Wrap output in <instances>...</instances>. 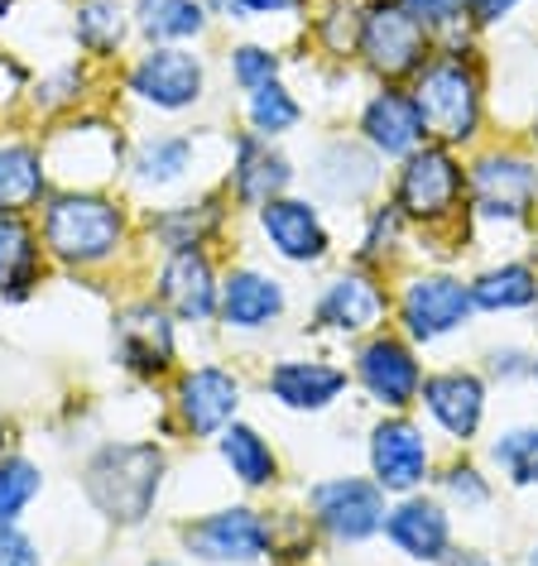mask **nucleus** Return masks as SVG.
<instances>
[{"label":"nucleus","mask_w":538,"mask_h":566,"mask_svg":"<svg viewBox=\"0 0 538 566\" xmlns=\"http://www.w3.org/2000/svg\"><path fill=\"white\" fill-rule=\"evenodd\" d=\"M408 96H414L423 135L433 145H476L480 120H486V77H480V59L472 44H457V39L437 44V53L408 82Z\"/></svg>","instance_id":"obj_1"},{"label":"nucleus","mask_w":538,"mask_h":566,"mask_svg":"<svg viewBox=\"0 0 538 566\" xmlns=\"http://www.w3.org/2000/svg\"><path fill=\"white\" fill-rule=\"evenodd\" d=\"M390 207L404 217V226H414L423 235L462 226L472 217V192H466V164L457 159V149L423 139V145L394 168Z\"/></svg>","instance_id":"obj_2"},{"label":"nucleus","mask_w":538,"mask_h":566,"mask_svg":"<svg viewBox=\"0 0 538 566\" xmlns=\"http://www.w3.org/2000/svg\"><path fill=\"white\" fill-rule=\"evenodd\" d=\"M125 240V211L96 188H68L44 207V250L63 264H106Z\"/></svg>","instance_id":"obj_3"},{"label":"nucleus","mask_w":538,"mask_h":566,"mask_svg":"<svg viewBox=\"0 0 538 566\" xmlns=\"http://www.w3.org/2000/svg\"><path fill=\"white\" fill-rule=\"evenodd\" d=\"M87 500L102 509L111 523L135 528L149 518L164 485V451L149 442H106L87 461Z\"/></svg>","instance_id":"obj_4"},{"label":"nucleus","mask_w":538,"mask_h":566,"mask_svg":"<svg viewBox=\"0 0 538 566\" xmlns=\"http://www.w3.org/2000/svg\"><path fill=\"white\" fill-rule=\"evenodd\" d=\"M437 53V39L408 15L400 0H365L361 6V39H356V59L365 63L380 87L394 82H414L418 67Z\"/></svg>","instance_id":"obj_5"},{"label":"nucleus","mask_w":538,"mask_h":566,"mask_svg":"<svg viewBox=\"0 0 538 566\" xmlns=\"http://www.w3.org/2000/svg\"><path fill=\"white\" fill-rule=\"evenodd\" d=\"M394 317H400V332L414 346L447 342L462 327H472V317H476L472 283L457 279L452 269H418L394 293Z\"/></svg>","instance_id":"obj_6"},{"label":"nucleus","mask_w":538,"mask_h":566,"mask_svg":"<svg viewBox=\"0 0 538 566\" xmlns=\"http://www.w3.org/2000/svg\"><path fill=\"white\" fill-rule=\"evenodd\" d=\"M472 217L486 226H519L538 207V164L519 149H480L466 164Z\"/></svg>","instance_id":"obj_7"},{"label":"nucleus","mask_w":538,"mask_h":566,"mask_svg":"<svg viewBox=\"0 0 538 566\" xmlns=\"http://www.w3.org/2000/svg\"><path fill=\"white\" fill-rule=\"evenodd\" d=\"M390 500L371 475H332L308 490V523L337 547H361L385 533Z\"/></svg>","instance_id":"obj_8"},{"label":"nucleus","mask_w":538,"mask_h":566,"mask_svg":"<svg viewBox=\"0 0 538 566\" xmlns=\"http://www.w3.org/2000/svg\"><path fill=\"white\" fill-rule=\"evenodd\" d=\"M351 379L361 385V394L385 413H408L418 408L423 394V360L418 346L408 342L404 332L380 327L365 342H356V356H351Z\"/></svg>","instance_id":"obj_9"},{"label":"nucleus","mask_w":538,"mask_h":566,"mask_svg":"<svg viewBox=\"0 0 538 566\" xmlns=\"http://www.w3.org/2000/svg\"><path fill=\"white\" fill-rule=\"evenodd\" d=\"M183 547H188L193 562L207 566H250L275 552V518H265L260 509L250 504H231L217 509L207 518H193L178 528Z\"/></svg>","instance_id":"obj_10"},{"label":"nucleus","mask_w":538,"mask_h":566,"mask_svg":"<svg viewBox=\"0 0 538 566\" xmlns=\"http://www.w3.org/2000/svg\"><path fill=\"white\" fill-rule=\"evenodd\" d=\"M390 313H394V298H390L385 279H380L375 269L351 264L337 279H328V289L318 293L313 327L346 336V342H365L371 332L390 327Z\"/></svg>","instance_id":"obj_11"},{"label":"nucleus","mask_w":538,"mask_h":566,"mask_svg":"<svg viewBox=\"0 0 538 566\" xmlns=\"http://www.w3.org/2000/svg\"><path fill=\"white\" fill-rule=\"evenodd\" d=\"M365 461H371V480L385 494H414L433 480V442L408 413H385L365 437Z\"/></svg>","instance_id":"obj_12"},{"label":"nucleus","mask_w":538,"mask_h":566,"mask_svg":"<svg viewBox=\"0 0 538 566\" xmlns=\"http://www.w3.org/2000/svg\"><path fill=\"white\" fill-rule=\"evenodd\" d=\"M486 379L466 365H447V370H433L423 375V394H418V408L428 413V422L447 442H476L480 437V422H486Z\"/></svg>","instance_id":"obj_13"},{"label":"nucleus","mask_w":538,"mask_h":566,"mask_svg":"<svg viewBox=\"0 0 538 566\" xmlns=\"http://www.w3.org/2000/svg\"><path fill=\"white\" fill-rule=\"evenodd\" d=\"M125 82H131V92L139 96V102H149L154 111H188V106L203 102L207 67L188 49L159 44V49L139 53V63L131 67Z\"/></svg>","instance_id":"obj_14"},{"label":"nucleus","mask_w":538,"mask_h":566,"mask_svg":"<svg viewBox=\"0 0 538 566\" xmlns=\"http://www.w3.org/2000/svg\"><path fill=\"white\" fill-rule=\"evenodd\" d=\"M385 537L394 543V552L408 562H423V566H437L452 547V509L437 500V494H400L390 504V518H385Z\"/></svg>","instance_id":"obj_15"},{"label":"nucleus","mask_w":538,"mask_h":566,"mask_svg":"<svg viewBox=\"0 0 538 566\" xmlns=\"http://www.w3.org/2000/svg\"><path fill=\"white\" fill-rule=\"evenodd\" d=\"M351 385V370L322 356H289L275 360L265 375V394L289 413H328Z\"/></svg>","instance_id":"obj_16"},{"label":"nucleus","mask_w":538,"mask_h":566,"mask_svg":"<svg viewBox=\"0 0 538 566\" xmlns=\"http://www.w3.org/2000/svg\"><path fill=\"white\" fill-rule=\"evenodd\" d=\"M260 235L289 264H322L332 254V231L308 197H275L260 207Z\"/></svg>","instance_id":"obj_17"},{"label":"nucleus","mask_w":538,"mask_h":566,"mask_svg":"<svg viewBox=\"0 0 538 566\" xmlns=\"http://www.w3.org/2000/svg\"><path fill=\"white\" fill-rule=\"evenodd\" d=\"M178 418L188 437H221L236 422L240 408V379L221 365H193L178 375Z\"/></svg>","instance_id":"obj_18"},{"label":"nucleus","mask_w":538,"mask_h":566,"mask_svg":"<svg viewBox=\"0 0 538 566\" xmlns=\"http://www.w3.org/2000/svg\"><path fill=\"white\" fill-rule=\"evenodd\" d=\"M116 360L139 379L174 370V322L154 303H131L116 313Z\"/></svg>","instance_id":"obj_19"},{"label":"nucleus","mask_w":538,"mask_h":566,"mask_svg":"<svg viewBox=\"0 0 538 566\" xmlns=\"http://www.w3.org/2000/svg\"><path fill=\"white\" fill-rule=\"evenodd\" d=\"M356 130H361V145H371L380 159H408V154L428 139L408 87H380V92L365 96Z\"/></svg>","instance_id":"obj_20"},{"label":"nucleus","mask_w":538,"mask_h":566,"mask_svg":"<svg viewBox=\"0 0 538 566\" xmlns=\"http://www.w3.org/2000/svg\"><path fill=\"white\" fill-rule=\"evenodd\" d=\"M159 298L178 322H203L217 317V298H221V283L217 269H211L207 250H174L159 269Z\"/></svg>","instance_id":"obj_21"},{"label":"nucleus","mask_w":538,"mask_h":566,"mask_svg":"<svg viewBox=\"0 0 538 566\" xmlns=\"http://www.w3.org/2000/svg\"><path fill=\"white\" fill-rule=\"evenodd\" d=\"M289 307V293L284 283L265 269H231L221 279V298H217V317L221 327L231 332H265L284 317Z\"/></svg>","instance_id":"obj_22"},{"label":"nucleus","mask_w":538,"mask_h":566,"mask_svg":"<svg viewBox=\"0 0 538 566\" xmlns=\"http://www.w3.org/2000/svg\"><path fill=\"white\" fill-rule=\"evenodd\" d=\"M293 182V168L279 149H269V139L260 135H240L231 145V197L240 207L260 211L265 202L284 197Z\"/></svg>","instance_id":"obj_23"},{"label":"nucleus","mask_w":538,"mask_h":566,"mask_svg":"<svg viewBox=\"0 0 538 566\" xmlns=\"http://www.w3.org/2000/svg\"><path fill=\"white\" fill-rule=\"evenodd\" d=\"M313 178L337 202H361L380 182V154L371 145H356V139H332V145H322V154H318Z\"/></svg>","instance_id":"obj_24"},{"label":"nucleus","mask_w":538,"mask_h":566,"mask_svg":"<svg viewBox=\"0 0 538 566\" xmlns=\"http://www.w3.org/2000/svg\"><path fill=\"white\" fill-rule=\"evenodd\" d=\"M49 197V159L24 139L0 145V217H24Z\"/></svg>","instance_id":"obj_25"},{"label":"nucleus","mask_w":538,"mask_h":566,"mask_svg":"<svg viewBox=\"0 0 538 566\" xmlns=\"http://www.w3.org/2000/svg\"><path fill=\"white\" fill-rule=\"evenodd\" d=\"M476 313H524L538 303V269L529 260H500L486 264L472 279Z\"/></svg>","instance_id":"obj_26"},{"label":"nucleus","mask_w":538,"mask_h":566,"mask_svg":"<svg viewBox=\"0 0 538 566\" xmlns=\"http://www.w3.org/2000/svg\"><path fill=\"white\" fill-rule=\"evenodd\" d=\"M44 274V240L24 217H0V293L24 298Z\"/></svg>","instance_id":"obj_27"},{"label":"nucleus","mask_w":538,"mask_h":566,"mask_svg":"<svg viewBox=\"0 0 538 566\" xmlns=\"http://www.w3.org/2000/svg\"><path fill=\"white\" fill-rule=\"evenodd\" d=\"M217 447H221L226 471H231L246 490H269V485L279 480V457H275V447H269L265 437L250 428V422H231V428L217 437Z\"/></svg>","instance_id":"obj_28"},{"label":"nucleus","mask_w":538,"mask_h":566,"mask_svg":"<svg viewBox=\"0 0 538 566\" xmlns=\"http://www.w3.org/2000/svg\"><path fill=\"white\" fill-rule=\"evenodd\" d=\"M135 30L149 44H183V39H197L207 30V6L203 0H139Z\"/></svg>","instance_id":"obj_29"},{"label":"nucleus","mask_w":538,"mask_h":566,"mask_svg":"<svg viewBox=\"0 0 538 566\" xmlns=\"http://www.w3.org/2000/svg\"><path fill=\"white\" fill-rule=\"evenodd\" d=\"M197 164L193 135H154L135 149V182L139 188H174L188 178V168Z\"/></svg>","instance_id":"obj_30"},{"label":"nucleus","mask_w":538,"mask_h":566,"mask_svg":"<svg viewBox=\"0 0 538 566\" xmlns=\"http://www.w3.org/2000/svg\"><path fill=\"white\" fill-rule=\"evenodd\" d=\"M221 221V207L203 197V202H183V207H168L159 217H149V231L164 240V250H203V240L217 231Z\"/></svg>","instance_id":"obj_31"},{"label":"nucleus","mask_w":538,"mask_h":566,"mask_svg":"<svg viewBox=\"0 0 538 566\" xmlns=\"http://www.w3.org/2000/svg\"><path fill=\"white\" fill-rule=\"evenodd\" d=\"M299 120H303V102L279 77L265 82V87H255V92H246V125H250V135L279 139V135L299 130Z\"/></svg>","instance_id":"obj_32"},{"label":"nucleus","mask_w":538,"mask_h":566,"mask_svg":"<svg viewBox=\"0 0 538 566\" xmlns=\"http://www.w3.org/2000/svg\"><path fill=\"white\" fill-rule=\"evenodd\" d=\"M490 461L515 490H534L538 485V422H519L505 428L490 442Z\"/></svg>","instance_id":"obj_33"},{"label":"nucleus","mask_w":538,"mask_h":566,"mask_svg":"<svg viewBox=\"0 0 538 566\" xmlns=\"http://www.w3.org/2000/svg\"><path fill=\"white\" fill-rule=\"evenodd\" d=\"M77 44L96 53V59H111V53H121L125 44V30H131V20H125V10L116 0H87V6L77 10Z\"/></svg>","instance_id":"obj_34"},{"label":"nucleus","mask_w":538,"mask_h":566,"mask_svg":"<svg viewBox=\"0 0 538 566\" xmlns=\"http://www.w3.org/2000/svg\"><path fill=\"white\" fill-rule=\"evenodd\" d=\"M437 494H443L447 509H462V514H472V509H486L495 500V485L490 475L480 471L476 461H447L443 471H437Z\"/></svg>","instance_id":"obj_35"},{"label":"nucleus","mask_w":538,"mask_h":566,"mask_svg":"<svg viewBox=\"0 0 538 566\" xmlns=\"http://www.w3.org/2000/svg\"><path fill=\"white\" fill-rule=\"evenodd\" d=\"M44 490V475L30 457H0V523H15Z\"/></svg>","instance_id":"obj_36"},{"label":"nucleus","mask_w":538,"mask_h":566,"mask_svg":"<svg viewBox=\"0 0 538 566\" xmlns=\"http://www.w3.org/2000/svg\"><path fill=\"white\" fill-rule=\"evenodd\" d=\"M404 217L394 211L390 202H380L371 217H365V235H361V250H356V264L361 269H375V264H390L394 260V250H400V240H404Z\"/></svg>","instance_id":"obj_37"},{"label":"nucleus","mask_w":538,"mask_h":566,"mask_svg":"<svg viewBox=\"0 0 538 566\" xmlns=\"http://www.w3.org/2000/svg\"><path fill=\"white\" fill-rule=\"evenodd\" d=\"M231 77H236L240 92L265 87V82L279 77V53L265 49V44H240V49H231Z\"/></svg>","instance_id":"obj_38"},{"label":"nucleus","mask_w":538,"mask_h":566,"mask_svg":"<svg viewBox=\"0 0 538 566\" xmlns=\"http://www.w3.org/2000/svg\"><path fill=\"white\" fill-rule=\"evenodd\" d=\"M400 6L414 15L423 30H428L437 44H443L447 34H457L462 24H466V15H462V0H400Z\"/></svg>","instance_id":"obj_39"},{"label":"nucleus","mask_w":538,"mask_h":566,"mask_svg":"<svg viewBox=\"0 0 538 566\" xmlns=\"http://www.w3.org/2000/svg\"><path fill=\"white\" fill-rule=\"evenodd\" d=\"M486 370H490V379H529L534 375V350H524V346H490L486 350Z\"/></svg>","instance_id":"obj_40"},{"label":"nucleus","mask_w":538,"mask_h":566,"mask_svg":"<svg viewBox=\"0 0 538 566\" xmlns=\"http://www.w3.org/2000/svg\"><path fill=\"white\" fill-rule=\"evenodd\" d=\"M0 566H44L34 537H24L15 523H0Z\"/></svg>","instance_id":"obj_41"},{"label":"nucleus","mask_w":538,"mask_h":566,"mask_svg":"<svg viewBox=\"0 0 538 566\" xmlns=\"http://www.w3.org/2000/svg\"><path fill=\"white\" fill-rule=\"evenodd\" d=\"M519 10V0H462V15L472 30H490V24L509 20Z\"/></svg>","instance_id":"obj_42"},{"label":"nucleus","mask_w":538,"mask_h":566,"mask_svg":"<svg viewBox=\"0 0 538 566\" xmlns=\"http://www.w3.org/2000/svg\"><path fill=\"white\" fill-rule=\"evenodd\" d=\"M246 15H284V10H299L303 0H236Z\"/></svg>","instance_id":"obj_43"},{"label":"nucleus","mask_w":538,"mask_h":566,"mask_svg":"<svg viewBox=\"0 0 538 566\" xmlns=\"http://www.w3.org/2000/svg\"><path fill=\"white\" fill-rule=\"evenodd\" d=\"M437 566H495V562L486 557V552H476V547H452Z\"/></svg>","instance_id":"obj_44"},{"label":"nucleus","mask_w":538,"mask_h":566,"mask_svg":"<svg viewBox=\"0 0 538 566\" xmlns=\"http://www.w3.org/2000/svg\"><path fill=\"white\" fill-rule=\"evenodd\" d=\"M524 566H538V543H534L529 552H524Z\"/></svg>","instance_id":"obj_45"},{"label":"nucleus","mask_w":538,"mask_h":566,"mask_svg":"<svg viewBox=\"0 0 538 566\" xmlns=\"http://www.w3.org/2000/svg\"><path fill=\"white\" fill-rule=\"evenodd\" d=\"M145 566H178V562H168V557H154V562H145Z\"/></svg>","instance_id":"obj_46"},{"label":"nucleus","mask_w":538,"mask_h":566,"mask_svg":"<svg viewBox=\"0 0 538 566\" xmlns=\"http://www.w3.org/2000/svg\"><path fill=\"white\" fill-rule=\"evenodd\" d=\"M529 379H534V385H538V350H534V375H529Z\"/></svg>","instance_id":"obj_47"},{"label":"nucleus","mask_w":538,"mask_h":566,"mask_svg":"<svg viewBox=\"0 0 538 566\" xmlns=\"http://www.w3.org/2000/svg\"><path fill=\"white\" fill-rule=\"evenodd\" d=\"M534 139H538V111H534Z\"/></svg>","instance_id":"obj_48"},{"label":"nucleus","mask_w":538,"mask_h":566,"mask_svg":"<svg viewBox=\"0 0 538 566\" xmlns=\"http://www.w3.org/2000/svg\"><path fill=\"white\" fill-rule=\"evenodd\" d=\"M534 307H538V303H534Z\"/></svg>","instance_id":"obj_49"}]
</instances>
